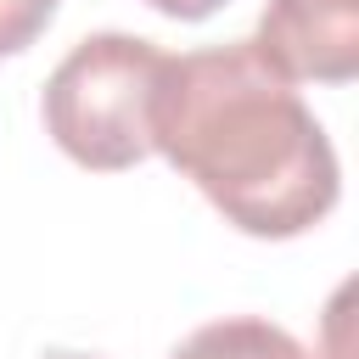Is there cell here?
<instances>
[{"label":"cell","instance_id":"1","mask_svg":"<svg viewBox=\"0 0 359 359\" xmlns=\"http://www.w3.org/2000/svg\"><path fill=\"white\" fill-rule=\"evenodd\" d=\"M151 151L258 241L314 230L342 191L331 135L247 39L163 62Z\"/></svg>","mask_w":359,"mask_h":359},{"label":"cell","instance_id":"2","mask_svg":"<svg viewBox=\"0 0 359 359\" xmlns=\"http://www.w3.org/2000/svg\"><path fill=\"white\" fill-rule=\"evenodd\" d=\"M163 62L168 56L140 34H84L45 79L39 112L50 140L95 174H118L151 157V95Z\"/></svg>","mask_w":359,"mask_h":359},{"label":"cell","instance_id":"3","mask_svg":"<svg viewBox=\"0 0 359 359\" xmlns=\"http://www.w3.org/2000/svg\"><path fill=\"white\" fill-rule=\"evenodd\" d=\"M247 45L286 84H348L359 73V0H269Z\"/></svg>","mask_w":359,"mask_h":359},{"label":"cell","instance_id":"4","mask_svg":"<svg viewBox=\"0 0 359 359\" xmlns=\"http://www.w3.org/2000/svg\"><path fill=\"white\" fill-rule=\"evenodd\" d=\"M168 359H348V337H342V297L331 309V348L309 353L286 325L258 320V314H224L213 325H196Z\"/></svg>","mask_w":359,"mask_h":359},{"label":"cell","instance_id":"5","mask_svg":"<svg viewBox=\"0 0 359 359\" xmlns=\"http://www.w3.org/2000/svg\"><path fill=\"white\" fill-rule=\"evenodd\" d=\"M56 6H62V0H0V56L28 50V45L50 28Z\"/></svg>","mask_w":359,"mask_h":359},{"label":"cell","instance_id":"6","mask_svg":"<svg viewBox=\"0 0 359 359\" xmlns=\"http://www.w3.org/2000/svg\"><path fill=\"white\" fill-rule=\"evenodd\" d=\"M151 11H163V17H174V22H202V17H213L224 0H146Z\"/></svg>","mask_w":359,"mask_h":359},{"label":"cell","instance_id":"7","mask_svg":"<svg viewBox=\"0 0 359 359\" xmlns=\"http://www.w3.org/2000/svg\"><path fill=\"white\" fill-rule=\"evenodd\" d=\"M39 359H101V353H73V348H50V353H39Z\"/></svg>","mask_w":359,"mask_h":359}]
</instances>
